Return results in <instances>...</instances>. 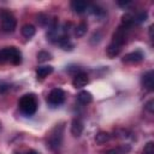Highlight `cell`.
<instances>
[{
    "label": "cell",
    "mask_w": 154,
    "mask_h": 154,
    "mask_svg": "<svg viewBox=\"0 0 154 154\" xmlns=\"http://www.w3.org/2000/svg\"><path fill=\"white\" fill-rule=\"evenodd\" d=\"M147 18H148V12L147 11H142V12L137 13L136 17H134V20L137 22V23H142V22L147 20Z\"/></svg>",
    "instance_id": "cell-22"
},
{
    "label": "cell",
    "mask_w": 154,
    "mask_h": 154,
    "mask_svg": "<svg viewBox=\"0 0 154 154\" xmlns=\"http://www.w3.org/2000/svg\"><path fill=\"white\" fill-rule=\"evenodd\" d=\"M142 154H154V143L153 142H148L144 146Z\"/></svg>",
    "instance_id": "cell-24"
},
{
    "label": "cell",
    "mask_w": 154,
    "mask_h": 154,
    "mask_svg": "<svg viewBox=\"0 0 154 154\" xmlns=\"http://www.w3.org/2000/svg\"><path fill=\"white\" fill-rule=\"evenodd\" d=\"M53 72V66L51 65H42V66H38L37 70H36V76L37 78L40 79H43L46 78L48 75H51Z\"/></svg>",
    "instance_id": "cell-12"
},
{
    "label": "cell",
    "mask_w": 154,
    "mask_h": 154,
    "mask_svg": "<svg viewBox=\"0 0 154 154\" xmlns=\"http://www.w3.org/2000/svg\"><path fill=\"white\" fill-rule=\"evenodd\" d=\"M88 30V25L85 23H79L77 26H75V36L76 37H82L85 35Z\"/></svg>",
    "instance_id": "cell-19"
},
{
    "label": "cell",
    "mask_w": 154,
    "mask_h": 154,
    "mask_svg": "<svg viewBox=\"0 0 154 154\" xmlns=\"http://www.w3.org/2000/svg\"><path fill=\"white\" fill-rule=\"evenodd\" d=\"M18 106H19V109H20V112L23 114L32 116L37 111L38 102H37V99H36V96L34 94H25L19 99Z\"/></svg>",
    "instance_id": "cell-1"
},
{
    "label": "cell",
    "mask_w": 154,
    "mask_h": 154,
    "mask_svg": "<svg viewBox=\"0 0 154 154\" xmlns=\"http://www.w3.org/2000/svg\"><path fill=\"white\" fill-rule=\"evenodd\" d=\"M88 83H89V77H88V75H87L85 72H83V71H79L78 73L73 75L72 85H73L75 88H77V89H79V88H83V87H85Z\"/></svg>",
    "instance_id": "cell-6"
},
{
    "label": "cell",
    "mask_w": 154,
    "mask_h": 154,
    "mask_svg": "<svg viewBox=\"0 0 154 154\" xmlns=\"http://www.w3.org/2000/svg\"><path fill=\"white\" fill-rule=\"evenodd\" d=\"M51 59H52V54L46 52V51H41V52L37 53V60L40 63H45V61H48Z\"/></svg>",
    "instance_id": "cell-20"
},
{
    "label": "cell",
    "mask_w": 154,
    "mask_h": 154,
    "mask_svg": "<svg viewBox=\"0 0 154 154\" xmlns=\"http://www.w3.org/2000/svg\"><path fill=\"white\" fill-rule=\"evenodd\" d=\"M89 7V4L87 1H83V0H73L71 1V8L76 12V13H83L88 10Z\"/></svg>",
    "instance_id": "cell-10"
},
{
    "label": "cell",
    "mask_w": 154,
    "mask_h": 154,
    "mask_svg": "<svg viewBox=\"0 0 154 154\" xmlns=\"http://www.w3.org/2000/svg\"><path fill=\"white\" fill-rule=\"evenodd\" d=\"M11 63L19 65L22 63V53L17 47H6L0 49V64Z\"/></svg>",
    "instance_id": "cell-2"
},
{
    "label": "cell",
    "mask_w": 154,
    "mask_h": 154,
    "mask_svg": "<svg viewBox=\"0 0 154 154\" xmlns=\"http://www.w3.org/2000/svg\"><path fill=\"white\" fill-rule=\"evenodd\" d=\"M88 8H90V12H91L93 14L97 16V17H101V16L105 13L103 8H101V7H100V6H97V5H91V6H90V7H88Z\"/></svg>",
    "instance_id": "cell-21"
},
{
    "label": "cell",
    "mask_w": 154,
    "mask_h": 154,
    "mask_svg": "<svg viewBox=\"0 0 154 154\" xmlns=\"http://www.w3.org/2000/svg\"><path fill=\"white\" fill-rule=\"evenodd\" d=\"M144 109H146L147 112H149V113H153V112H154V100H153V99H150L149 101L146 102Z\"/></svg>",
    "instance_id": "cell-25"
},
{
    "label": "cell",
    "mask_w": 154,
    "mask_h": 154,
    "mask_svg": "<svg viewBox=\"0 0 154 154\" xmlns=\"http://www.w3.org/2000/svg\"><path fill=\"white\" fill-rule=\"evenodd\" d=\"M83 132V123L81 119L78 118H75L71 123V134L75 136V137H79Z\"/></svg>",
    "instance_id": "cell-11"
},
{
    "label": "cell",
    "mask_w": 154,
    "mask_h": 154,
    "mask_svg": "<svg viewBox=\"0 0 154 154\" xmlns=\"http://www.w3.org/2000/svg\"><path fill=\"white\" fill-rule=\"evenodd\" d=\"M65 101V93L60 88H54L49 91L47 96V102L51 106H59Z\"/></svg>",
    "instance_id": "cell-5"
},
{
    "label": "cell",
    "mask_w": 154,
    "mask_h": 154,
    "mask_svg": "<svg viewBox=\"0 0 154 154\" xmlns=\"http://www.w3.org/2000/svg\"><path fill=\"white\" fill-rule=\"evenodd\" d=\"M118 5L122 7H128L131 5V1H118Z\"/></svg>",
    "instance_id": "cell-26"
},
{
    "label": "cell",
    "mask_w": 154,
    "mask_h": 154,
    "mask_svg": "<svg viewBox=\"0 0 154 154\" xmlns=\"http://www.w3.org/2000/svg\"><path fill=\"white\" fill-rule=\"evenodd\" d=\"M16 26H17L16 17L11 12L4 11L1 14V30L5 32H12L14 31Z\"/></svg>",
    "instance_id": "cell-4"
},
{
    "label": "cell",
    "mask_w": 154,
    "mask_h": 154,
    "mask_svg": "<svg viewBox=\"0 0 154 154\" xmlns=\"http://www.w3.org/2000/svg\"><path fill=\"white\" fill-rule=\"evenodd\" d=\"M134 23H135V20H134V16L131 13L123 14V17H122V25H120L122 28H124L125 30H128L129 28L132 26Z\"/></svg>",
    "instance_id": "cell-15"
},
{
    "label": "cell",
    "mask_w": 154,
    "mask_h": 154,
    "mask_svg": "<svg viewBox=\"0 0 154 154\" xmlns=\"http://www.w3.org/2000/svg\"><path fill=\"white\" fill-rule=\"evenodd\" d=\"M36 32V28L32 25V24H24L22 26V35L26 38H30L35 35Z\"/></svg>",
    "instance_id": "cell-17"
},
{
    "label": "cell",
    "mask_w": 154,
    "mask_h": 154,
    "mask_svg": "<svg viewBox=\"0 0 154 154\" xmlns=\"http://www.w3.org/2000/svg\"><path fill=\"white\" fill-rule=\"evenodd\" d=\"M7 89H8V85H6V84L5 85H1L0 87V93H5Z\"/></svg>",
    "instance_id": "cell-27"
},
{
    "label": "cell",
    "mask_w": 154,
    "mask_h": 154,
    "mask_svg": "<svg viewBox=\"0 0 154 154\" xmlns=\"http://www.w3.org/2000/svg\"><path fill=\"white\" fill-rule=\"evenodd\" d=\"M143 60V53L141 51H135L131 53H128L123 58V63L126 64H137Z\"/></svg>",
    "instance_id": "cell-7"
},
{
    "label": "cell",
    "mask_w": 154,
    "mask_h": 154,
    "mask_svg": "<svg viewBox=\"0 0 154 154\" xmlns=\"http://www.w3.org/2000/svg\"><path fill=\"white\" fill-rule=\"evenodd\" d=\"M130 146L129 144H123V146H119V147H116V148H111L105 152V154H128L130 152Z\"/></svg>",
    "instance_id": "cell-14"
},
{
    "label": "cell",
    "mask_w": 154,
    "mask_h": 154,
    "mask_svg": "<svg viewBox=\"0 0 154 154\" xmlns=\"http://www.w3.org/2000/svg\"><path fill=\"white\" fill-rule=\"evenodd\" d=\"M109 140H111V135L108 132H106V131H100L95 136V142L97 144H103V143L108 142Z\"/></svg>",
    "instance_id": "cell-18"
},
{
    "label": "cell",
    "mask_w": 154,
    "mask_h": 154,
    "mask_svg": "<svg viewBox=\"0 0 154 154\" xmlns=\"http://www.w3.org/2000/svg\"><path fill=\"white\" fill-rule=\"evenodd\" d=\"M77 100L82 105H88V103H90L93 101V95L89 91H87V90H82V91L78 93Z\"/></svg>",
    "instance_id": "cell-13"
},
{
    "label": "cell",
    "mask_w": 154,
    "mask_h": 154,
    "mask_svg": "<svg viewBox=\"0 0 154 154\" xmlns=\"http://www.w3.org/2000/svg\"><path fill=\"white\" fill-rule=\"evenodd\" d=\"M63 138H64V125H57L52 130L48 137V147L52 150L59 149L63 144Z\"/></svg>",
    "instance_id": "cell-3"
},
{
    "label": "cell",
    "mask_w": 154,
    "mask_h": 154,
    "mask_svg": "<svg viewBox=\"0 0 154 154\" xmlns=\"http://www.w3.org/2000/svg\"><path fill=\"white\" fill-rule=\"evenodd\" d=\"M125 32H126V30H125L124 28L119 26V28L114 31V34H113V36H112V42L122 47V46L125 43V40H126Z\"/></svg>",
    "instance_id": "cell-9"
},
{
    "label": "cell",
    "mask_w": 154,
    "mask_h": 154,
    "mask_svg": "<svg viewBox=\"0 0 154 154\" xmlns=\"http://www.w3.org/2000/svg\"><path fill=\"white\" fill-rule=\"evenodd\" d=\"M37 22H38L40 25H42V26L49 24V19H48V17H47L46 14H43V13H40V14L37 16Z\"/></svg>",
    "instance_id": "cell-23"
},
{
    "label": "cell",
    "mask_w": 154,
    "mask_h": 154,
    "mask_svg": "<svg viewBox=\"0 0 154 154\" xmlns=\"http://www.w3.org/2000/svg\"><path fill=\"white\" fill-rule=\"evenodd\" d=\"M142 85L144 89L152 91L154 89V71L149 70L142 76Z\"/></svg>",
    "instance_id": "cell-8"
},
{
    "label": "cell",
    "mask_w": 154,
    "mask_h": 154,
    "mask_svg": "<svg viewBox=\"0 0 154 154\" xmlns=\"http://www.w3.org/2000/svg\"><path fill=\"white\" fill-rule=\"evenodd\" d=\"M25 154H38V152H36V150H34V149H29Z\"/></svg>",
    "instance_id": "cell-28"
},
{
    "label": "cell",
    "mask_w": 154,
    "mask_h": 154,
    "mask_svg": "<svg viewBox=\"0 0 154 154\" xmlns=\"http://www.w3.org/2000/svg\"><path fill=\"white\" fill-rule=\"evenodd\" d=\"M120 51H122V47H120V46H118V45L111 42V43L108 45L107 49H106V53H107V55H108L109 58H116V57L120 53Z\"/></svg>",
    "instance_id": "cell-16"
}]
</instances>
